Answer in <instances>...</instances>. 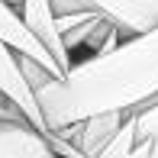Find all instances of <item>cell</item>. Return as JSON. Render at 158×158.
<instances>
[{
  "instance_id": "4",
  "label": "cell",
  "mask_w": 158,
  "mask_h": 158,
  "mask_svg": "<svg viewBox=\"0 0 158 158\" xmlns=\"http://www.w3.org/2000/svg\"><path fill=\"white\" fill-rule=\"evenodd\" d=\"M87 10L113 23L123 39L148 32L158 26V0H84Z\"/></svg>"
},
{
  "instance_id": "9",
  "label": "cell",
  "mask_w": 158,
  "mask_h": 158,
  "mask_svg": "<svg viewBox=\"0 0 158 158\" xmlns=\"http://www.w3.org/2000/svg\"><path fill=\"white\" fill-rule=\"evenodd\" d=\"M132 129H135V142L152 145L148 158H158V100L132 113Z\"/></svg>"
},
{
  "instance_id": "2",
  "label": "cell",
  "mask_w": 158,
  "mask_h": 158,
  "mask_svg": "<svg viewBox=\"0 0 158 158\" xmlns=\"http://www.w3.org/2000/svg\"><path fill=\"white\" fill-rule=\"evenodd\" d=\"M132 116V110H110V113H94V116H84L77 123L55 129V135H61L71 148L77 152V158H97L110 145V139L123 129V123Z\"/></svg>"
},
{
  "instance_id": "3",
  "label": "cell",
  "mask_w": 158,
  "mask_h": 158,
  "mask_svg": "<svg viewBox=\"0 0 158 158\" xmlns=\"http://www.w3.org/2000/svg\"><path fill=\"white\" fill-rule=\"evenodd\" d=\"M0 94L16 106L19 116L35 132H42V135L48 132L45 119H42V110H39V100H35V90L29 87L23 68H19V52H13L6 42H0Z\"/></svg>"
},
{
  "instance_id": "11",
  "label": "cell",
  "mask_w": 158,
  "mask_h": 158,
  "mask_svg": "<svg viewBox=\"0 0 158 158\" xmlns=\"http://www.w3.org/2000/svg\"><path fill=\"white\" fill-rule=\"evenodd\" d=\"M6 3H10V6H13V10H16V6H19V0H6Z\"/></svg>"
},
{
  "instance_id": "7",
  "label": "cell",
  "mask_w": 158,
  "mask_h": 158,
  "mask_svg": "<svg viewBox=\"0 0 158 158\" xmlns=\"http://www.w3.org/2000/svg\"><path fill=\"white\" fill-rule=\"evenodd\" d=\"M0 158H58L45 135L35 132L29 123H0Z\"/></svg>"
},
{
  "instance_id": "6",
  "label": "cell",
  "mask_w": 158,
  "mask_h": 158,
  "mask_svg": "<svg viewBox=\"0 0 158 158\" xmlns=\"http://www.w3.org/2000/svg\"><path fill=\"white\" fill-rule=\"evenodd\" d=\"M0 42H6V45H10L13 52H19L23 58H32L35 64H42L45 71H52L55 77H61V68L52 61V55L39 45V39L19 23L16 10H13L6 0H0Z\"/></svg>"
},
{
  "instance_id": "5",
  "label": "cell",
  "mask_w": 158,
  "mask_h": 158,
  "mask_svg": "<svg viewBox=\"0 0 158 158\" xmlns=\"http://www.w3.org/2000/svg\"><path fill=\"white\" fill-rule=\"evenodd\" d=\"M16 16H19V23L29 29L35 39H39V45L45 48L48 55H52V61L61 68V74L71 68V58H68V52H64V45H61V35L58 29H55V13H52V3L48 0H19V6H16Z\"/></svg>"
},
{
  "instance_id": "1",
  "label": "cell",
  "mask_w": 158,
  "mask_h": 158,
  "mask_svg": "<svg viewBox=\"0 0 158 158\" xmlns=\"http://www.w3.org/2000/svg\"><path fill=\"white\" fill-rule=\"evenodd\" d=\"M48 132L94 113L142 110L158 100V26L129 35L103 55L74 61L35 90Z\"/></svg>"
},
{
  "instance_id": "10",
  "label": "cell",
  "mask_w": 158,
  "mask_h": 158,
  "mask_svg": "<svg viewBox=\"0 0 158 158\" xmlns=\"http://www.w3.org/2000/svg\"><path fill=\"white\" fill-rule=\"evenodd\" d=\"M16 119H23V116H19V110H16L3 94H0V123H16ZM23 123H26V119H23Z\"/></svg>"
},
{
  "instance_id": "8",
  "label": "cell",
  "mask_w": 158,
  "mask_h": 158,
  "mask_svg": "<svg viewBox=\"0 0 158 158\" xmlns=\"http://www.w3.org/2000/svg\"><path fill=\"white\" fill-rule=\"evenodd\" d=\"M132 113H135V110H132ZM148 152H152V145H148V142H135L132 116H129L126 123H123V129L110 139V145H106L97 158H148Z\"/></svg>"
}]
</instances>
